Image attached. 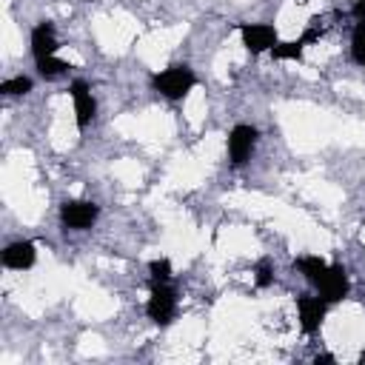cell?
<instances>
[{"label": "cell", "instance_id": "cell-1", "mask_svg": "<svg viewBox=\"0 0 365 365\" xmlns=\"http://www.w3.org/2000/svg\"><path fill=\"white\" fill-rule=\"evenodd\" d=\"M151 86H154V91H157L160 97H165V100H171V103H180V100H185V97L194 91L197 74H194L191 66L177 63V66H168V68L157 71V74L151 77Z\"/></svg>", "mask_w": 365, "mask_h": 365}, {"label": "cell", "instance_id": "cell-2", "mask_svg": "<svg viewBox=\"0 0 365 365\" xmlns=\"http://www.w3.org/2000/svg\"><path fill=\"white\" fill-rule=\"evenodd\" d=\"M145 314L160 328L171 325V319L177 314V291L171 288V282H151V294L145 299Z\"/></svg>", "mask_w": 365, "mask_h": 365}, {"label": "cell", "instance_id": "cell-3", "mask_svg": "<svg viewBox=\"0 0 365 365\" xmlns=\"http://www.w3.org/2000/svg\"><path fill=\"white\" fill-rule=\"evenodd\" d=\"M257 140H259V131L248 123H237L231 131H228V140H225V148H228V163L231 165H245L257 148Z\"/></svg>", "mask_w": 365, "mask_h": 365}, {"label": "cell", "instance_id": "cell-4", "mask_svg": "<svg viewBox=\"0 0 365 365\" xmlns=\"http://www.w3.org/2000/svg\"><path fill=\"white\" fill-rule=\"evenodd\" d=\"M100 217V205L91 200H66L60 205V222L68 231H88Z\"/></svg>", "mask_w": 365, "mask_h": 365}, {"label": "cell", "instance_id": "cell-5", "mask_svg": "<svg viewBox=\"0 0 365 365\" xmlns=\"http://www.w3.org/2000/svg\"><path fill=\"white\" fill-rule=\"evenodd\" d=\"M240 37L248 54H265L279 43L277 29L271 23H240Z\"/></svg>", "mask_w": 365, "mask_h": 365}, {"label": "cell", "instance_id": "cell-6", "mask_svg": "<svg viewBox=\"0 0 365 365\" xmlns=\"http://www.w3.org/2000/svg\"><path fill=\"white\" fill-rule=\"evenodd\" d=\"M68 97L74 103V123H77V128L80 131L88 128L91 120L97 117V100L91 94V86L86 80H71L68 83Z\"/></svg>", "mask_w": 365, "mask_h": 365}, {"label": "cell", "instance_id": "cell-7", "mask_svg": "<svg viewBox=\"0 0 365 365\" xmlns=\"http://www.w3.org/2000/svg\"><path fill=\"white\" fill-rule=\"evenodd\" d=\"M348 291H351V279H348V271H345V265H328L325 268V274H322V279L317 282V294L328 302V305H334V302H342L345 297H348Z\"/></svg>", "mask_w": 365, "mask_h": 365}, {"label": "cell", "instance_id": "cell-8", "mask_svg": "<svg viewBox=\"0 0 365 365\" xmlns=\"http://www.w3.org/2000/svg\"><path fill=\"white\" fill-rule=\"evenodd\" d=\"M297 314H299V328L305 334H317L325 322L328 302L319 294H302V297H297Z\"/></svg>", "mask_w": 365, "mask_h": 365}, {"label": "cell", "instance_id": "cell-9", "mask_svg": "<svg viewBox=\"0 0 365 365\" xmlns=\"http://www.w3.org/2000/svg\"><path fill=\"white\" fill-rule=\"evenodd\" d=\"M0 262L9 271H29L37 262V245L31 240H14L0 251Z\"/></svg>", "mask_w": 365, "mask_h": 365}, {"label": "cell", "instance_id": "cell-10", "mask_svg": "<svg viewBox=\"0 0 365 365\" xmlns=\"http://www.w3.org/2000/svg\"><path fill=\"white\" fill-rule=\"evenodd\" d=\"M29 46H31V54H34V60H43V57H51V54H57V48H60V40H57V29H54V23H51V20H40V23L31 29Z\"/></svg>", "mask_w": 365, "mask_h": 365}, {"label": "cell", "instance_id": "cell-11", "mask_svg": "<svg viewBox=\"0 0 365 365\" xmlns=\"http://www.w3.org/2000/svg\"><path fill=\"white\" fill-rule=\"evenodd\" d=\"M294 268L317 288V282L322 279V274H325V268H328V262L322 259V257H317V254H302V257H297V262H294Z\"/></svg>", "mask_w": 365, "mask_h": 365}, {"label": "cell", "instance_id": "cell-12", "mask_svg": "<svg viewBox=\"0 0 365 365\" xmlns=\"http://www.w3.org/2000/svg\"><path fill=\"white\" fill-rule=\"evenodd\" d=\"M268 54H271L277 63H297V60H302V54H305V43H302V37H297V40H279Z\"/></svg>", "mask_w": 365, "mask_h": 365}, {"label": "cell", "instance_id": "cell-13", "mask_svg": "<svg viewBox=\"0 0 365 365\" xmlns=\"http://www.w3.org/2000/svg\"><path fill=\"white\" fill-rule=\"evenodd\" d=\"M34 68H37V74L43 77V80H57V77H63V74H68V63L66 60H60L57 54H51V57H43V60H34Z\"/></svg>", "mask_w": 365, "mask_h": 365}, {"label": "cell", "instance_id": "cell-14", "mask_svg": "<svg viewBox=\"0 0 365 365\" xmlns=\"http://www.w3.org/2000/svg\"><path fill=\"white\" fill-rule=\"evenodd\" d=\"M31 88H34V80L26 74H17V77H9L0 83V94H6V97H26Z\"/></svg>", "mask_w": 365, "mask_h": 365}, {"label": "cell", "instance_id": "cell-15", "mask_svg": "<svg viewBox=\"0 0 365 365\" xmlns=\"http://www.w3.org/2000/svg\"><path fill=\"white\" fill-rule=\"evenodd\" d=\"M351 57H354V63H359L365 68V20H356V26L351 31Z\"/></svg>", "mask_w": 365, "mask_h": 365}, {"label": "cell", "instance_id": "cell-16", "mask_svg": "<svg viewBox=\"0 0 365 365\" xmlns=\"http://www.w3.org/2000/svg\"><path fill=\"white\" fill-rule=\"evenodd\" d=\"M148 277H151V282H171V277H174L171 259H168V257L151 259V262H148Z\"/></svg>", "mask_w": 365, "mask_h": 365}, {"label": "cell", "instance_id": "cell-17", "mask_svg": "<svg viewBox=\"0 0 365 365\" xmlns=\"http://www.w3.org/2000/svg\"><path fill=\"white\" fill-rule=\"evenodd\" d=\"M254 282H257V288H271L274 285V265L268 259H262L254 268Z\"/></svg>", "mask_w": 365, "mask_h": 365}, {"label": "cell", "instance_id": "cell-18", "mask_svg": "<svg viewBox=\"0 0 365 365\" xmlns=\"http://www.w3.org/2000/svg\"><path fill=\"white\" fill-rule=\"evenodd\" d=\"M351 14H354V20H365V0H354Z\"/></svg>", "mask_w": 365, "mask_h": 365}, {"label": "cell", "instance_id": "cell-19", "mask_svg": "<svg viewBox=\"0 0 365 365\" xmlns=\"http://www.w3.org/2000/svg\"><path fill=\"white\" fill-rule=\"evenodd\" d=\"M314 362H317V365H319V362H334V356H331V354H317Z\"/></svg>", "mask_w": 365, "mask_h": 365}, {"label": "cell", "instance_id": "cell-20", "mask_svg": "<svg viewBox=\"0 0 365 365\" xmlns=\"http://www.w3.org/2000/svg\"><path fill=\"white\" fill-rule=\"evenodd\" d=\"M86 3H94V0H86Z\"/></svg>", "mask_w": 365, "mask_h": 365}]
</instances>
